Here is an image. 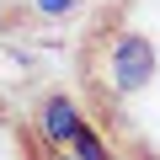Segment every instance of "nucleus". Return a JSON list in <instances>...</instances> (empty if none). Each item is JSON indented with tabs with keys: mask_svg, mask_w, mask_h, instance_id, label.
I'll list each match as a JSON object with an SVG mask.
<instances>
[{
	"mask_svg": "<svg viewBox=\"0 0 160 160\" xmlns=\"http://www.w3.org/2000/svg\"><path fill=\"white\" fill-rule=\"evenodd\" d=\"M80 123H86V118H80V107L69 96H48L43 102V139L48 144H69L80 133Z\"/></svg>",
	"mask_w": 160,
	"mask_h": 160,
	"instance_id": "obj_2",
	"label": "nucleus"
},
{
	"mask_svg": "<svg viewBox=\"0 0 160 160\" xmlns=\"http://www.w3.org/2000/svg\"><path fill=\"white\" fill-rule=\"evenodd\" d=\"M0 22H6V6H0Z\"/></svg>",
	"mask_w": 160,
	"mask_h": 160,
	"instance_id": "obj_5",
	"label": "nucleus"
},
{
	"mask_svg": "<svg viewBox=\"0 0 160 160\" xmlns=\"http://www.w3.org/2000/svg\"><path fill=\"white\" fill-rule=\"evenodd\" d=\"M69 144H75V160H112V155H107V144L96 139V128H91V123H80V133H75Z\"/></svg>",
	"mask_w": 160,
	"mask_h": 160,
	"instance_id": "obj_3",
	"label": "nucleus"
},
{
	"mask_svg": "<svg viewBox=\"0 0 160 160\" xmlns=\"http://www.w3.org/2000/svg\"><path fill=\"white\" fill-rule=\"evenodd\" d=\"M155 80V43L139 38V32H123L112 43V59H107V86L118 96H133Z\"/></svg>",
	"mask_w": 160,
	"mask_h": 160,
	"instance_id": "obj_1",
	"label": "nucleus"
},
{
	"mask_svg": "<svg viewBox=\"0 0 160 160\" xmlns=\"http://www.w3.org/2000/svg\"><path fill=\"white\" fill-rule=\"evenodd\" d=\"M59 160H69V155H59Z\"/></svg>",
	"mask_w": 160,
	"mask_h": 160,
	"instance_id": "obj_6",
	"label": "nucleus"
},
{
	"mask_svg": "<svg viewBox=\"0 0 160 160\" xmlns=\"http://www.w3.org/2000/svg\"><path fill=\"white\" fill-rule=\"evenodd\" d=\"M38 11H43V16H69L75 0H38Z\"/></svg>",
	"mask_w": 160,
	"mask_h": 160,
	"instance_id": "obj_4",
	"label": "nucleus"
}]
</instances>
